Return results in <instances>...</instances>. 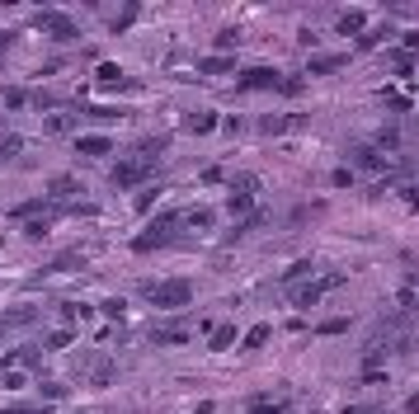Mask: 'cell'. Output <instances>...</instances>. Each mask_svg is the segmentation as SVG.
<instances>
[{
  "instance_id": "obj_41",
  "label": "cell",
  "mask_w": 419,
  "mask_h": 414,
  "mask_svg": "<svg viewBox=\"0 0 419 414\" xmlns=\"http://www.w3.org/2000/svg\"><path fill=\"white\" fill-rule=\"evenodd\" d=\"M236 38H240V28H222V33H217V43H222V48H236Z\"/></svg>"
},
{
  "instance_id": "obj_2",
  "label": "cell",
  "mask_w": 419,
  "mask_h": 414,
  "mask_svg": "<svg viewBox=\"0 0 419 414\" xmlns=\"http://www.w3.org/2000/svg\"><path fill=\"white\" fill-rule=\"evenodd\" d=\"M142 297H146L151 306H160V310H179V306H188V302H193V283H188V278L146 283V287H142Z\"/></svg>"
},
{
  "instance_id": "obj_40",
  "label": "cell",
  "mask_w": 419,
  "mask_h": 414,
  "mask_svg": "<svg viewBox=\"0 0 419 414\" xmlns=\"http://www.w3.org/2000/svg\"><path fill=\"white\" fill-rule=\"evenodd\" d=\"M330 179L340 184V188H349V184H353V170H349V165H340V170H335V175H330Z\"/></svg>"
},
{
  "instance_id": "obj_37",
  "label": "cell",
  "mask_w": 419,
  "mask_h": 414,
  "mask_svg": "<svg viewBox=\"0 0 419 414\" xmlns=\"http://www.w3.org/2000/svg\"><path fill=\"white\" fill-rule=\"evenodd\" d=\"M349 330V315H335V320H320V335H344Z\"/></svg>"
},
{
  "instance_id": "obj_18",
  "label": "cell",
  "mask_w": 419,
  "mask_h": 414,
  "mask_svg": "<svg viewBox=\"0 0 419 414\" xmlns=\"http://www.w3.org/2000/svg\"><path fill=\"white\" fill-rule=\"evenodd\" d=\"M260 226H264V212H255V217H245L240 226H231V235H226V245H236V240H245V235H250V231H260Z\"/></svg>"
},
{
  "instance_id": "obj_34",
  "label": "cell",
  "mask_w": 419,
  "mask_h": 414,
  "mask_svg": "<svg viewBox=\"0 0 419 414\" xmlns=\"http://www.w3.org/2000/svg\"><path fill=\"white\" fill-rule=\"evenodd\" d=\"M0 99H5V108H24V103H28V90H19V85H10V90H5Z\"/></svg>"
},
{
  "instance_id": "obj_13",
  "label": "cell",
  "mask_w": 419,
  "mask_h": 414,
  "mask_svg": "<svg viewBox=\"0 0 419 414\" xmlns=\"http://www.w3.org/2000/svg\"><path fill=\"white\" fill-rule=\"evenodd\" d=\"M48 198H80V179L76 175H57V179H48Z\"/></svg>"
},
{
  "instance_id": "obj_31",
  "label": "cell",
  "mask_w": 419,
  "mask_h": 414,
  "mask_svg": "<svg viewBox=\"0 0 419 414\" xmlns=\"http://www.w3.org/2000/svg\"><path fill=\"white\" fill-rule=\"evenodd\" d=\"M382 103L396 108V113H405V108H410V95H400V90H382Z\"/></svg>"
},
{
  "instance_id": "obj_38",
  "label": "cell",
  "mask_w": 419,
  "mask_h": 414,
  "mask_svg": "<svg viewBox=\"0 0 419 414\" xmlns=\"http://www.w3.org/2000/svg\"><path fill=\"white\" fill-rule=\"evenodd\" d=\"M165 146H170V137H156V141H142L137 151H142V155H156V151H165Z\"/></svg>"
},
{
  "instance_id": "obj_19",
  "label": "cell",
  "mask_w": 419,
  "mask_h": 414,
  "mask_svg": "<svg viewBox=\"0 0 419 414\" xmlns=\"http://www.w3.org/2000/svg\"><path fill=\"white\" fill-rule=\"evenodd\" d=\"M208 226H212V212H188V217H184V240L198 235V231H208Z\"/></svg>"
},
{
  "instance_id": "obj_22",
  "label": "cell",
  "mask_w": 419,
  "mask_h": 414,
  "mask_svg": "<svg viewBox=\"0 0 419 414\" xmlns=\"http://www.w3.org/2000/svg\"><path fill=\"white\" fill-rule=\"evenodd\" d=\"M0 320H5V325H10V330H19V325H33V320H38V315H33V310H28V306H14V310H5V315H0Z\"/></svg>"
},
{
  "instance_id": "obj_29",
  "label": "cell",
  "mask_w": 419,
  "mask_h": 414,
  "mask_svg": "<svg viewBox=\"0 0 419 414\" xmlns=\"http://www.w3.org/2000/svg\"><path fill=\"white\" fill-rule=\"evenodd\" d=\"M250 414H288V405H283V400H250Z\"/></svg>"
},
{
  "instance_id": "obj_16",
  "label": "cell",
  "mask_w": 419,
  "mask_h": 414,
  "mask_svg": "<svg viewBox=\"0 0 419 414\" xmlns=\"http://www.w3.org/2000/svg\"><path fill=\"white\" fill-rule=\"evenodd\" d=\"M76 151L80 155H108V151H113V137H80Z\"/></svg>"
},
{
  "instance_id": "obj_46",
  "label": "cell",
  "mask_w": 419,
  "mask_h": 414,
  "mask_svg": "<svg viewBox=\"0 0 419 414\" xmlns=\"http://www.w3.org/2000/svg\"><path fill=\"white\" fill-rule=\"evenodd\" d=\"M405 410H410V414H419V391L410 395V400H405Z\"/></svg>"
},
{
  "instance_id": "obj_33",
  "label": "cell",
  "mask_w": 419,
  "mask_h": 414,
  "mask_svg": "<svg viewBox=\"0 0 419 414\" xmlns=\"http://www.w3.org/2000/svg\"><path fill=\"white\" fill-rule=\"evenodd\" d=\"M19 151H24V137H5V141H0V165H5V160H14Z\"/></svg>"
},
{
  "instance_id": "obj_21",
  "label": "cell",
  "mask_w": 419,
  "mask_h": 414,
  "mask_svg": "<svg viewBox=\"0 0 419 414\" xmlns=\"http://www.w3.org/2000/svg\"><path fill=\"white\" fill-rule=\"evenodd\" d=\"M95 80H99V85H128V80H123V71H118L113 61H99V66H95Z\"/></svg>"
},
{
  "instance_id": "obj_14",
  "label": "cell",
  "mask_w": 419,
  "mask_h": 414,
  "mask_svg": "<svg viewBox=\"0 0 419 414\" xmlns=\"http://www.w3.org/2000/svg\"><path fill=\"white\" fill-rule=\"evenodd\" d=\"M226 207H231V217H255V188H236Z\"/></svg>"
},
{
  "instance_id": "obj_11",
  "label": "cell",
  "mask_w": 419,
  "mask_h": 414,
  "mask_svg": "<svg viewBox=\"0 0 419 414\" xmlns=\"http://www.w3.org/2000/svg\"><path fill=\"white\" fill-rule=\"evenodd\" d=\"M344 61H349V57L320 52V57H306V71H311V76H335V71H344Z\"/></svg>"
},
{
  "instance_id": "obj_36",
  "label": "cell",
  "mask_w": 419,
  "mask_h": 414,
  "mask_svg": "<svg viewBox=\"0 0 419 414\" xmlns=\"http://www.w3.org/2000/svg\"><path fill=\"white\" fill-rule=\"evenodd\" d=\"M391 66L400 71V76H405V71H415V57H410L405 48H396V52H391Z\"/></svg>"
},
{
  "instance_id": "obj_20",
  "label": "cell",
  "mask_w": 419,
  "mask_h": 414,
  "mask_svg": "<svg viewBox=\"0 0 419 414\" xmlns=\"http://www.w3.org/2000/svg\"><path fill=\"white\" fill-rule=\"evenodd\" d=\"M217 128V113L212 108H198V113H188V132H212Z\"/></svg>"
},
{
  "instance_id": "obj_47",
  "label": "cell",
  "mask_w": 419,
  "mask_h": 414,
  "mask_svg": "<svg viewBox=\"0 0 419 414\" xmlns=\"http://www.w3.org/2000/svg\"><path fill=\"white\" fill-rule=\"evenodd\" d=\"M5 335H10V325H5V320H0V344H5Z\"/></svg>"
},
{
  "instance_id": "obj_8",
  "label": "cell",
  "mask_w": 419,
  "mask_h": 414,
  "mask_svg": "<svg viewBox=\"0 0 419 414\" xmlns=\"http://www.w3.org/2000/svg\"><path fill=\"white\" fill-rule=\"evenodd\" d=\"M302 128H306V113H264V118H260V132H269V137L302 132Z\"/></svg>"
},
{
  "instance_id": "obj_15",
  "label": "cell",
  "mask_w": 419,
  "mask_h": 414,
  "mask_svg": "<svg viewBox=\"0 0 419 414\" xmlns=\"http://www.w3.org/2000/svg\"><path fill=\"white\" fill-rule=\"evenodd\" d=\"M236 339H240V335H236V325H217V330H212V339H208V348H212V353H226Z\"/></svg>"
},
{
  "instance_id": "obj_26",
  "label": "cell",
  "mask_w": 419,
  "mask_h": 414,
  "mask_svg": "<svg viewBox=\"0 0 419 414\" xmlns=\"http://www.w3.org/2000/svg\"><path fill=\"white\" fill-rule=\"evenodd\" d=\"M38 395H43L48 405H57V400H66V386H61V382H43V377H38Z\"/></svg>"
},
{
  "instance_id": "obj_28",
  "label": "cell",
  "mask_w": 419,
  "mask_h": 414,
  "mask_svg": "<svg viewBox=\"0 0 419 414\" xmlns=\"http://www.w3.org/2000/svg\"><path fill=\"white\" fill-rule=\"evenodd\" d=\"M231 66H236V57H208V61H203V71H208V76H226Z\"/></svg>"
},
{
  "instance_id": "obj_4",
  "label": "cell",
  "mask_w": 419,
  "mask_h": 414,
  "mask_svg": "<svg viewBox=\"0 0 419 414\" xmlns=\"http://www.w3.org/2000/svg\"><path fill=\"white\" fill-rule=\"evenodd\" d=\"M151 175H156V170H151L146 160H118V170L108 175V184H113V188H137V193H142V188L151 184Z\"/></svg>"
},
{
  "instance_id": "obj_12",
  "label": "cell",
  "mask_w": 419,
  "mask_h": 414,
  "mask_svg": "<svg viewBox=\"0 0 419 414\" xmlns=\"http://www.w3.org/2000/svg\"><path fill=\"white\" fill-rule=\"evenodd\" d=\"M335 33H349V38H363V33H367V14H363V10H344L340 19H335Z\"/></svg>"
},
{
  "instance_id": "obj_9",
  "label": "cell",
  "mask_w": 419,
  "mask_h": 414,
  "mask_svg": "<svg viewBox=\"0 0 419 414\" xmlns=\"http://www.w3.org/2000/svg\"><path fill=\"white\" fill-rule=\"evenodd\" d=\"M349 170H391V165H387V155L377 151V146L353 141V146H349Z\"/></svg>"
},
{
  "instance_id": "obj_39",
  "label": "cell",
  "mask_w": 419,
  "mask_h": 414,
  "mask_svg": "<svg viewBox=\"0 0 419 414\" xmlns=\"http://www.w3.org/2000/svg\"><path fill=\"white\" fill-rule=\"evenodd\" d=\"M123 310H128V306H123V297H108V302H104V315H113V320H118Z\"/></svg>"
},
{
  "instance_id": "obj_27",
  "label": "cell",
  "mask_w": 419,
  "mask_h": 414,
  "mask_svg": "<svg viewBox=\"0 0 419 414\" xmlns=\"http://www.w3.org/2000/svg\"><path fill=\"white\" fill-rule=\"evenodd\" d=\"M61 348H71V330H57L43 339V353H61Z\"/></svg>"
},
{
  "instance_id": "obj_42",
  "label": "cell",
  "mask_w": 419,
  "mask_h": 414,
  "mask_svg": "<svg viewBox=\"0 0 419 414\" xmlns=\"http://www.w3.org/2000/svg\"><path fill=\"white\" fill-rule=\"evenodd\" d=\"M302 85H306L302 76H288V80H283V95H302Z\"/></svg>"
},
{
  "instance_id": "obj_43",
  "label": "cell",
  "mask_w": 419,
  "mask_h": 414,
  "mask_svg": "<svg viewBox=\"0 0 419 414\" xmlns=\"http://www.w3.org/2000/svg\"><path fill=\"white\" fill-rule=\"evenodd\" d=\"M396 306H400V310H410V306H415V292H410V287H400V297H396Z\"/></svg>"
},
{
  "instance_id": "obj_32",
  "label": "cell",
  "mask_w": 419,
  "mask_h": 414,
  "mask_svg": "<svg viewBox=\"0 0 419 414\" xmlns=\"http://www.w3.org/2000/svg\"><path fill=\"white\" fill-rule=\"evenodd\" d=\"M61 315H66L71 325H80V320H90L95 310H90V306H76V302H61Z\"/></svg>"
},
{
  "instance_id": "obj_44",
  "label": "cell",
  "mask_w": 419,
  "mask_h": 414,
  "mask_svg": "<svg viewBox=\"0 0 419 414\" xmlns=\"http://www.w3.org/2000/svg\"><path fill=\"white\" fill-rule=\"evenodd\" d=\"M405 52H410V57L419 52V28H415V33H405Z\"/></svg>"
},
{
  "instance_id": "obj_48",
  "label": "cell",
  "mask_w": 419,
  "mask_h": 414,
  "mask_svg": "<svg viewBox=\"0 0 419 414\" xmlns=\"http://www.w3.org/2000/svg\"><path fill=\"white\" fill-rule=\"evenodd\" d=\"M0 414H10V410H5V405H0Z\"/></svg>"
},
{
  "instance_id": "obj_17",
  "label": "cell",
  "mask_w": 419,
  "mask_h": 414,
  "mask_svg": "<svg viewBox=\"0 0 419 414\" xmlns=\"http://www.w3.org/2000/svg\"><path fill=\"white\" fill-rule=\"evenodd\" d=\"M137 10H142V5H123V10H113V14H108V28H113V33H123V28H132V19H137Z\"/></svg>"
},
{
  "instance_id": "obj_45",
  "label": "cell",
  "mask_w": 419,
  "mask_h": 414,
  "mask_svg": "<svg viewBox=\"0 0 419 414\" xmlns=\"http://www.w3.org/2000/svg\"><path fill=\"white\" fill-rule=\"evenodd\" d=\"M344 414H377V405H349Z\"/></svg>"
},
{
  "instance_id": "obj_5",
  "label": "cell",
  "mask_w": 419,
  "mask_h": 414,
  "mask_svg": "<svg viewBox=\"0 0 419 414\" xmlns=\"http://www.w3.org/2000/svg\"><path fill=\"white\" fill-rule=\"evenodd\" d=\"M76 367H80V377H85V382H95V386H108V382L118 377V362L104 358V353H80Z\"/></svg>"
},
{
  "instance_id": "obj_35",
  "label": "cell",
  "mask_w": 419,
  "mask_h": 414,
  "mask_svg": "<svg viewBox=\"0 0 419 414\" xmlns=\"http://www.w3.org/2000/svg\"><path fill=\"white\" fill-rule=\"evenodd\" d=\"M264 344H269V320H264V325H255V330L245 335V348H264Z\"/></svg>"
},
{
  "instance_id": "obj_24",
  "label": "cell",
  "mask_w": 419,
  "mask_h": 414,
  "mask_svg": "<svg viewBox=\"0 0 419 414\" xmlns=\"http://www.w3.org/2000/svg\"><path fill=\"white\" fill-rule=\"evenodd\" d=\"M160 193H165V188H160V184H146V188H142V193H137V212H151V207L160 203Z\"/></svg>"
},
{
  "instance_id": "obj_25",
  "label": "cell",
  "mask_w": 419,
  "mask_h": 414,
  "mask_svg": "<svg viewBox=\"0 0 419 414\" xmlns=\"http://www.w3.org/2000/svg\"><path fill=\"white\" fill-rule=\"evenodd\" d=\"M71 113H52V118H43V132H52V137H61V132H71Z\"/></svg>"
},
{
  "instance_id": "obj_7",
  "label": "cell",
  "mask_w": 419,
  "mask_h": 414,
  "mask_svg": "<svg viewBox=\"0 0 419 414\" xmlns=\"http://www.w3.org/2000/svg\"><path fill=\"white\" fill-rule=\"evenodd\" d=\"M283 80L288 76H278L273 66H250V71L236 76V90L240 95H250V90H283Z\"/></svg>"
},
{
  "instance_id": "obj_1",
  "label": "cell",
  "mask_w": 419,
  "mask_h": 414,
  "mask_svg": "<svg viewBox=\"0 0 419 414\" xmlns=\"http://www.w3.org/2000/svg\"><path fill=\"white\" fill-rule=\"evenodd\" d=\"M179 240H184V217L179 212H160L146 231L132 235V250H137V255H151V250H170V245H179Z\"/></svg>"
},
{
  "instance_id": "obj_6",
  "label": "cell",
  "mask_w": 419,
  "mask_h": 414,
  "mask_svg": "<svg viewBox=\"0 0 419 414\" xmlns=\"http://www.w3.org/2000/svg\"><path fill=\"white\" fill-rule=\"evenodd\" d=\"M344 278L340 273H325V278H315V283H306V287H288V297H292V306H315V302H320V297H325V292H335V287H340Z\"/></svg>"
},
{
  "instance_id": "obj_30",
  "label": "cell",
  "mask_w": 419,
  "mask_h": 414,
  "mask_svg": "<svg viewBox=\"0 0 419 414\" xmlns=\"http://www.w3.org/2000/svg\"><path fill=\"white\" fill-rule=\"evenodd\" d=\"M396 146H400V132H396V128H382V132H377V151H382V155L396 151Z\"/></svg>"
},
{
  "instance_id": "obj_23",
  "label": "cell",
  "mask_w": 419,
  "mask_h": 414,
  "mask_svg": "<svg viewBox=\"0 0 419 414\" xmlns=\"http://www.w3.org/2000/svg\"><path fill=\"white\" fill-rule=\"evenodd\" d=\"M382 38H391V28L382 24V28H367L363 38H358V52H372V48H382Z\"/></svg>"
},
{
  "instance_id": "obj_3",
  "label": "cell",
  "mask_w": 419,
  "mask_h": 414,
  "mask_svg": "<svg viewBox=\"0 0 419 414\" xmlns=\"http://www.w3.org/2000/svg\"><path fill=\"white\" fill-rule=\"evenodd\" d=\"M28 24L38 28V33H52L57 43H71V38H80V24H76V19H66L61 10H48V5H43V10H33V19H28Z\"/></svg>"
},
{
  "instance_id": "obj_10",
  "label": "cell",
  "mask_w": 419,
  "mask_h": 414,
  "mask_svg": "<svg viewBox=\"0 0 419 414\" xmlns=\"http://www.w3.org/2000/svg\"><path fill=\"white\" fill-rule=\"evenodd\" d=\"M188 339H193V325H184V320H175V325H156V330H151V344H165V348H170V344H188Z\"/></svg>"
}]
</instances>
